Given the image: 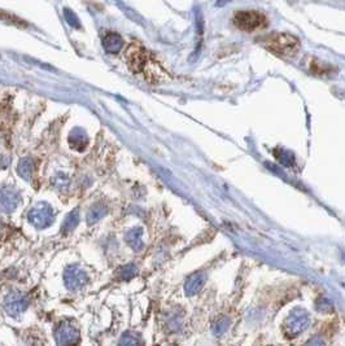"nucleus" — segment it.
<instances>
[{"instance_id": "obj_1", "label": "nucleus", "mask_w": 345, "mask_h": 346, "mask_svg": "<svg viewBox=\"0 0 345 346\" xmlns=\"http://www.w3.org/2000/svg\"><path fill=\"white\" fill-rule=\"evenodd\" d=\"M262 44L267 51L280 57L296 56L301 43L297 36L288 33H271L261 38Z\"/></svg>"}, {"instance_id": "obj_2", "label": "nucleus", "mask_w": 345, "mask_h": 346, "mask_svg": "<svg viewBox=\"0 0 345 346\" xmlns=\"http://www.w3.org/2000/svg\"><path fill=\"white\" fill-rule=\"evenodd\" d=\"M232 22L239 30L250 33V31H254V30L266 27L267 17L266 14L257 9L239 10L233 16Z\"/></svg>"}, {"instance_id": "obj_3", "label": "nucleus", "mask_w": 345, "mask_h": 346, "mask_svg": "<svg viewBox=\"0 0 345 346\" xmlns=\"http://www.w3.org/2000/svg\"><path fill=\"white\" fill-rule=\"evenodd\" d=\"M53 210L46 202H40V204L35 205L31 210L29 211L27 218L29 222L33 224L34 227L43 230V228L49 227L53 222Z\"/></svg>"}, {"instance_id": "obj_4", "label": "nucleus", "mask_w": 345, "mask_h": 346, "mask_svg": "<svg viewBox=\"0 0 345 346\" xmlns=\"http://www.w3.org/2000/svg\"><path fill=\"white\" fill-rule=\"evenodd\" d=\"M55 339L59 346H78L81 341L78 328L72 322H63L56 327Z\"/></svg>"}, {"instance_id": "obj_5", "label": "nucleus", "mask_w": 345, "mask_h": 346, "mask_svg": "<svg viewBox=\"0 0 345 346\" xmlns=\"http://www.w3.org/2000/svg\"><path fill=\"white\" fill-rule=\"evenodd\" d=\"M27 306H29V298L26 297V294L21 293L18 290L10 292L4 298L3 307L9 317H18L26 310Z\"/></svg>"}, {"instance_id": "obj_6", "label": "nucleus", "mask_w": 345, "mask_h": 346, "mask_svg": "<svg viewBox=\"0 0 345 346\" xmlns=\"http://www.w3.org/2000/svg\"><path fill=\"white\" fill-rule=\"evenodd\" d=\"M64 281L69 290H81L86 284L89 283V275L78 264H72L64 272Z\"/></svg>"}, {"instance_id": "obj_7", "label": "nucleus", "mask_w": 345, "mask_h": 346, "mask_svg": "<svg viewBox=\"0 0 345 346\" xmlns=\"http://www.w3.org/2000/svg\"><path fill=\"white\" fill-rule=\"evenodd\" d=\"M20 202V195L16 189L10 187H4L0 189V210L4 213H10L17 208Z\"/></svg>"}, {"instance_id": "obj_8", "label": "nucleus", "mask_w": 345, "mask_h": 346, "mask_svg": "<svg viewBox=\"0 0 345 346\" xmlns=\"http://www.w3.org/2000/svg\"><path fill=\"white\" fill-rule=\"evenodd\" d=\"M308 324H309V319L305 313L292 314L286 322V330L291 336H297L299 333L306 330Z\"/></svg>"}, {"instance_id": "obj_9", "label": "nucleus", "mask_w": 345, "mask_h": 346, "mask_svg": "<svg viewBox=\"0 0 345 346\" xmlns=\"http://www.w3.org/2000/svg\"><path fill=\"white\" fill-rule=\"evenodd\" d=\"M103 47L108 53H118L123 47V39L117 33H108L103 38Z\"/></svg>"}, {"instance_id": "obj_10", "label": "nucleus", "mask_w": 345, "mask_h": 346, "mask_svg": "<svg viewBox=\"0 0 345 346\" xmlns=\"http://www.w3.org/2000/svg\"><path fill=\"white\" fill-rule=\"evenodd\" d=\"M69 143L73 148L77 149V151L85 149V147L87 145V136H86V132L81 129H76L70 134Z\"/></svg>"}, {"instance_id": "obj_11", "label": "nucleus", "mask_w": 345, "mask_h": 346, "mask_svg": "<svg viewBox=\"0 0 345 346\" xmlns=\"http://www.w3.org/2000/svg\"><path fill=\"white\" fill-rule=\"evenodd\" d=\"M33 161L29 159V157H23L18 162V166H17V173L20 174V176L25 180H29L31 176H33Z\"/></svg>"}, {"instance_id": "obj_12", "label": "nucleus", "mask_w": 345, "mask_h": 346, "mask_svg": "<svg viewBox=\"0 0 345 346\" xmlns=\"http://www.w3.org/2000/svg\"><path fill=\"white\" fill-rule=\"evenodd\" d=\"M107 214V208L106 205H103L102 202L94 205L91 209L87 213V223L94 224L96 222H99L104 215Z\"/></svg>"}, {"instance_id": "obj_13", "label": "nucleus", "mask_w": 345, "mask_h": 346, "mask_svg": "<svg viewBox=\"0 0 345 346\" xmlns=\"http://www.w3.org/2000/svg\"><path fill=\"white\" fill-rule=\"evenodd\" d=\"M78 223H79V211L78 209H74L72 213L68 214V217H66L65 221H64L63 227H61L63 234H69V232H72V231L78 226Z\"/></svg>"}, {"instance_id": "obj_14", "label": "nucleus", "mask_w": 345, "mask_h": 346, "mask_svg": "<svg viewBox=\"0 0 345 346\" xmlns=\"http://www.w3.org/2000/svg\"><path fill=\"white\" fill-rule=\"evenodd\" d=\"M310 72L317 76H327L330 73L334 72V68L329 64L323 63V61H318L317 59H313L310 61Z\"/></svg>"}, {"instance_id": "obj_15", "label": "nucleus", "mask_w": 345, "mask_h": 346, "mask_svg": "<svg viewBox=\"0 0 345 346\" xmlns=\"http://www.w3.org/2000/svg\"><path fill=\"white\" fill-rule=\"evenodd\" d=\"M118 346H141V337L138 333L128 331L121 336Z\"/></svg>"}, {"instance_id": "obj_16", "label": "nucleus", "mask_w": 345, "mask_h": 346, "mask_svg": "<svg viewBox=\"0 0 345 346\" xmlns=\"http://www.w3.org/2000/svg\"><path fill=\"white\" fill-rule=\"evenodd\" d=\"M135 274H136V268L134 264H125L118 270V277L121 280H130L135 276Z\"/></svg>"}, {"instance_id": "obj_17", "label": "nucleus", "mask_w": 345, "mask_h": 346, "mask_svg": "<svg viewBox=\"0 0 345 346\" xmlns=\"http://www.w3.org/2000/svg\"><path fill=\"white\" fill-rule=\"evenodd\" d=\"M229 326H230V320L229 319H221L220 322H217V324L214 326V333H217V335H221V333H224L225 331L229 328Z\"/></svg>"}, {"instance_id": "obj_18", "label": "nucleus", "mask_w": 345, "mask_h": 346, "mask_svg": "<svg viewBox=\"0 0 345 346\" xmlns=\"http://www.w3.org/2000/svg\"><path fill=\"white\" fill-rule=\"evenodd\" d=\"M65 17L66 20H68V22L72 25V26L74 27H79V22H78V18L76 17V14L73 13L72 10L69 9H65Z\"/></svg>"}, {"instance_id": "obj_19", "label": "nucleus", "mask_w": 345, "mask_h": 346, "mask_svg": "<svg viewBox=\"0 0 345 346\" xmlns=\"http://www.w3.org/2000/svg\"><path fill=\"white\" fill-rule=\"evenodd\" d=\"M317 341H318V339L312 340V341H310V343L308 344V346H322V344H321V345H318V344H317Z\"/></svg>"}]
</instances>
